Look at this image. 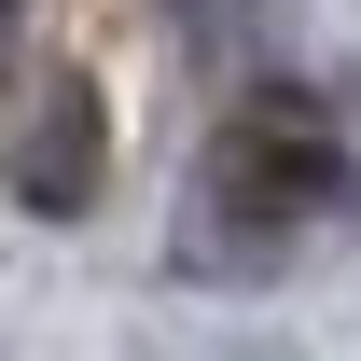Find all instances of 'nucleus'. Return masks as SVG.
<instances>
[{
  "instance_id": "1",
  "label": "nucleus",
  "mask_w": 361,
  "mask_h": 361,
  "mask_svg": "<svg viewBox=\"0 0 361 361\" xmlns=\"http://www.w3.org/2000/svg\"><path fill=\"white\" fill-rule=\"evenodd\" d=\"M334 195H348V153H334V139H319L292 97H264V111H250V126L209 153V209H223V223H250V250H264L278 223L334 209Z\"/></svg>"
},
{
  "instance_id": "2",
  "label": "nucleus",
  "mask_w": 361,
  "mask_h": 361,
  "mask_svg": "<svg viewBox=\"0 0 361 361\" xmlns=\"http://www.w3.org/2000/svg\"><path fill=\"white\" fill-rule=\"evenodd\" d=\"M14 195H28V209H84V195H97V97H84V84H56L42 111H28Z\"/></svg>"
}]
</instances>
